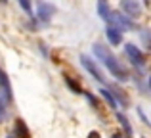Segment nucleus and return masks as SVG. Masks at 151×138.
Listing matches in <instances>:
<instances>
[{
    "mask_svg": "<svg viewBox=\"0 0 151 138\" xmlns=\"http://www.w3.org/2000/svg\"><path fill=\"white\" fill-rule=\"evenodd\" d=\"M92 50H94V54L100 58L101 64L105 65V69L109 71V73L113 75L115 79H119V81H126V79H128V73H126V69L121 65L119 58L115 56V54L111 52L107 46H103V44H94Z\"/></svg>",
    "mask_w": 151,
    "mask_h": 138,
    "instance_id": "nucleus-1",
    "label": "nucleus"
},
{
    "mask_svg": "<svg viewBox=\"0 0 151 138\" xmlns=\"http://www.w3.org/2000/svg\"><path fill=\"white\" fill-rule=\"evenodd\" d=\"M124 52H126V56H128V60L132 61L136 67H140V69L145 67V56H144V52H142L136 44H132V42L124 44Z\"/></svg>",
    "mask_w": 151,
    "mask_h": 138,
    "instance_id": "nucleus-2",
    "label": "nucleus"
},
{
    "mask_svg": "<svg viewBox=\"0 0 151 138\" xmlns=\"http://www.w3.org/2000/svg\"><path fill=\"white\" fill-rule=\"evenodd\" d=\"M81 64H82V67H84V69H86V71H88V73H90V75L94 77V79H96V81L103 82V79H105V77H103L101 69L98 67V64H96V61H94V60H92L90 56H86V54H82V56H81Z\"/></svg>",
    "mask_w": 151,
    "mask_h": 138,
    "instance_id": "nucleus-3",
    "label": "nucleus"
},
{
    "mask_svg": "<svg viewBox=\"0 0 151 138\" xmlns=\"http://www.w3.org/2000/svg\"><path fill=\"white\" fill-rule=\"evenodd\" d=\"M0 92H2V98H0V100H2L4 104H10V102L14 100V96H12L10 79H8V75L4 73L2 69H0Z\"/></svg>",
    "mask_w": 151,
    "mask_h": 138,
    "instance_id": "nucleus-4",
    "label": "nucleus"
},
{
    "mask_svg": "<svg viewBox=\"0 0 151 138\" xmlns=\"http://www.w3.org/2000/svg\"><path fill=\"white\" fill-rule=\"evenodd\" d=\"M54 14H55V6L50 4V2H40L37 6V15L42 23H50V19H52Z\"/></svg>",
    "mask_w": 151,
    "mask_h": 138,
    "instance_id": "nucleus-5",
    "label": "nucleus"
},
{
    "mask_svg": "<svg viewBox=\"0 0 151 138\" xmlns=\"http://www.w3.org/2000/svg\"><path fill=\"white\" fill-rule=\"evenodd\" d=\"M121 10L124 12V15L126 17H136L138 14H140V10H142V6L138 2H121Z\"/></svg>",
    "mask_w": 151,
    "mask_h": 138,
    "instance_id": "nucleus-6",
    "label": "nucleus"
},
{
    "mask_svg": "<svg viewBox=\"0 0 151 138\" xmlns=\"http://www.w3.org/2000/svg\"><path fill=\"white\" fill-rule=\"evenodd\" d=\"M105 37H107V40H109L113 46H119L122 42V33L119 29H115V27H107L105 29Z\"/></svg>",
    "mask_w": 151,
    "mask_h": 138,
    "instance_id": "nucleus-7",
    "label": "nucleus"
},
{
    "mask_svg": "<svg viewBox=\"0 0 151 138\" xmlns=\"http://www.w3.org/2000/svg\"><path fill=\"white\" fill-rule=\"evenodd\" d=\"M14 136H15V138H31V132H29V129H27L25 121H21V119H17V121H15V127H14Z\"/></svg>",
    "mask_w": 151,
    "mask_h": 138,
    "instance_id": "nucleus-8",
    "label": "nucleus"
},
{
    "mask_svg": "<svg viewBox=\"0 0 151 138\" xmlns=\"http://www.w3.org/2000/svg\"><path fill=\"white\" fill-rule=\"evenodd\" d=\"M111 90V94H113V98H115V104H121L122 108H126L128 105V96L124 94V90H121V88H117V86H113V88H109Z\"/></svg>",
    "mask_w": 151,
    "mask_h": 138,
    "instance_id": "nucleus-9",
    "label": "nucleus"
},
{
    "mask_svg": "<svg viewBox=\"0 0 151 138\" xmlns=\"http://www.w3.org/2000/svg\"><path fill=\"white\" fill-rule=\"evenodd\" d=\"M100 94H101V98H103V100H105L107 104H109V108L117 109V104H115V98H113V94H111V90H109V88H105V86H103V88H100Z\"/></svg>",
    "mask_w": 151,
    "mask_h": 138,
    "instance_id": "nucleus-10",
    "label": "nucleus"
},
{
    "mask_svg": "<svg viewBox=\"0 0 151 138\" xmlns=\"http://www.w3.org/2000/svg\"><path fill=\"white\" fill-rule=\"evenodd\" d=\"M98 14H100V17L103 19V21H107L111 15V8L107 2H98Z\"/></svg>",
    "mask_w": 151,
    "mask_h": 138,
    "instance_id": "nucleus-11",
    "label": "nucleus"
},
{
    "mask_svg": "<svg viewBox=\"0 0 151 138\" xmlns=\"http://www.w3.org/2000/svg\"><path fill=\"white\" fill-rule=\"evenodd\" d=\"M65 82H67V86H69L75 94H84V90H82V86H81L78 81H73L71 77H65Z\"/></svg>",
    "mask_w": 151,
    "mask_h": 138,
    "instance_id": "nucleus-12",
    "label": "nucleus"
},
{
    "mask_svg": "<svg viewBox=\"0 0 151 138\" xmlns=\"http://www.w3.org/2000/svg\"><path fill=\"white\" fill-rule=\"evenodd\" d=\"M138 115H140V119L144 121V125H149V119H147V115L144 113V109H142V108H138Z\"/></svg>",
    "mask_w": 151,
    "mask_h": 138,
    "instance_id": "nucleus-13",
    "label": "nucleus"
},
{
    "mask_svg": "<svg viewBox=\"0 0 151 138\" xmlns=\"http://www.w3.org/2000/svg\"><path fill=\"white\" fill-rule=\"evenodd\" d=\"M4 117H6V104L0 100V123L4 121Z\"/></svg>",
    "mask_w": 151,
    "mask_h": 138,
    "instance_id": "nucleus-14",
    "label": "nucleus"
},
{
    "mask_svg": "<svg viewBox=\"0 0 151 138\" xmlns=\"http://www.w3.org/2000/svg\"><path fill=\"white\" fill-rule=\"evenodd\" d=\"M84 94H86V100H88V102H92L94 109H98V100H96V98H94V96H92L90 92H84Z\"/></svg>",
    "mask_w": 151,
    "mask_h": 138,
    "instance_id": "nucleus-15",
    "label": "nucleus"
},
{
    "mask_svg": "<svg viewBox=\"0 0 151 138\" xmlns=\"http://www.w3.org/2000/svg\"><path fill=\"white\" fill-rule=\"evenodd\" d=\"M19 6H21V8H23V10H25V12H27V14H29V15H31V10H33V8H31V4H27V2H25V0H21V2H19Z\"/></svg>",
    "mask_w": 151,
    "mask_h": 138,
    "instance_id": "nucleus-16",
    "label": "nucleus"
},
{
    "mask_svg": "<svg viewBox=\"0 0 151 138\" xmlns=\"http://www.w3.org/2000/svg\"><path fill=\"white\" fill-rule=\"evenodd\" d=\"M142 38H144V44L147 46V44H149V40H147V29H144V31H142Z\"/></svg>",
    "mask_w": 151,
    "mask_h": 138,
    "instance_id": "nucleus-17",
    "label": "nucleus"
},
{
    "mask_svg": "<svg viewBox=\"0 0 151 138\" xmlns=\"http://www.w3.org/2000/svg\"><path fill=\"white\" fill-rule=\"evenodd\" d=\"M88 138H101V134H100L98 131H90V132H88Z\"/></svg>",
    "mask_w": 151,
    "mask_h": 138,
    "instance_id": "nucleus-18",
    "label": "nucleus"
},
{
    "mask_svg": "<svg viewBox=\"0 0 151 138\" xmlns=\"http://www.w3.org/2000/svg\"><path fill=\"white\" fill-rule=\"evenodd\" d=\"M40 50H42V54H44V56H48V48H46V44H44V42L40 44Z\"/></svg>",
    "mask_w": 151,
    "mask_h": 138,
    "instance_id": "nucleus-19",
    "label": "nucleus"
},
{
    "mask_svg": "<svg viewBox=\"0 0 151 138\" xmlns=\"http://www.w3.org/2000/svg\"><path fill=\"white\" fill-rule=\"evenodd\" d=\"M111 138H124V134H122V132H115V134L111 136Z\"/></svg>",
    "mask_w": 151,
    "mask_h": 138,
    "instance_id": "nucleus-20",
    "label": "nucleus"
},
{
    "mask_svg": "<svg viewBox=\"0 0 151 138\" xmlns=\"http://www.w3.org/2000/svg\"><path fill=\"white\" fill-rule=\"evenodd\" d=\"M8 138H14V134H10V136H8Z\"/></svg>",
    "mask_w": 151,
    "mask_h": 138,
    "instance_id": "nucleus-21",
    "label": "nucleus"
}]
</instances>
